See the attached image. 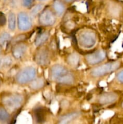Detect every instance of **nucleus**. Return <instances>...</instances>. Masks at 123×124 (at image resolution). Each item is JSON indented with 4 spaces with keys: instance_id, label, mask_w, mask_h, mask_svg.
<instances>
[{
    "instance_id": "nucleus-1",
    "label": "nucleus",
    "mask_w": 123,
    "mask_h": 124,
    "mask_svg": "<svg viewBox=\"0 0 123 124\" xmlns=\"http://www.w3.org/2000/svg\"><path fill=\"white\" fill-rule=\"evenodd\" d=\"M51 79L62 84H71L74 81V77L71 71L63 65H54L49 70Z\"/></svg>"
},
{
    "instance_id": "nucleus-2",
    "label": "nucleus",
    "mask_w": 123,
    "mask_h": 124,
    "mask_svg": "<svg viewBox=\"0 0 123 124\" xmlns=\"http://www.w3.org/2000/svg\"><path fill=\"white\" fill-rule=\"evenodd\" d=\"M36 75L37 70L36 68L33 66H27L17 73L15 79L19 84H27L36 78Z\"/></svg>"
},
{
    "instance_id": "nucleus-3",
    "label": "nucleus",
    "mask_w": 123,
    "mask_h": 124,
    "mask_svg": "<svg viewBox=\"0 0 123 124\" xmlns=\"http://www.w3.org/2000/svg\"><path fill=\"white\" fill-rule=\"evenodd\" d=\"M119 65L120 63L117 61L106 63L92 69L90 71V75L94 78L102 77L116 70L119 67Z\"/></svg>"
},
{
    "instance_id": "nucleus-4",
    "label": "nucleus",
    "mask_w": 123,
    "mask_h": 124,
    "mask_svg": "<svg viewBox=\"0 0 123 124\" xmlns=\"http://www.w3.org/2000/svg\"><path fill=\"white\" fill-rule=\"evenodd\" d=\"M24 102V97L20 94H12L5 95L1 99V104L9 110L19 108Z\"/></svg>"
},
{
    "instance_id": "nucleus-5",
    "label": "nucleus",
    "mask_w": 123,
    "mask_h": 124,
    "mask_svg": "<svg viewBox=\"0 0 123 124\" xmlns=\"http://www.w3.org/2000/svg\"><path fill=\"white\" fill-rule=\"evenodd\" d=\"M78 42L83 48H92L96 42V35L94 32L89 30L83 31L78 35Z\"/></svg>"
},
{
    "instance_id": "nucleus-6",
    "label": "nucleus",
    "mask_w": 123,
    "mask_h": 124,
    "mask_svg": "<svg viewBox=\"0 0 123 124\" xmlns=\"http://www.w3.org/2000/svg\"><path fill=\"white\" fill-rule=\"evenodd\" d=\"M17 26L21 31H26L30 30L33 26V21L31 16L24 12H20L17 16Z\"/></svg>"
},
{
    "instance_id": "nucleus-7",
    "label": "nucleus",
    "mask_w": 123,
    "mask_h": 124,
    "mask_svg": "<svg viewBox=\"0 0 123 124\" xmlns=\"http://www.w3.org/2000/svg\"><path fill=\"white\" fill-rule=\"evenodd\" d=\"M56 21L55 14L50 9H44L40 13L39 23L43 26H51L55 24Z\"/></svg>"
},
{
    "instance_id": "nucleus-8",
    "label": "nucleus",
    "mask_w": 123,
    "mask_h": 124,
    "mask_svg": "<svg viewBox=\"0 0 123 124\" xmlns=\"http://www.w3.org/2000/svg\"><path fill=\"white\" fill-rule=\"evenodd\" d=\"M106 58V53L105 51L100 50L94 53H90L86 56L85 59L87 62L91 65H96L103 61Z\"/></svg>"
},
{
    "instance_id": "nucleus-9",
    "label": "nucleus",
    "mask_w": 123,
    "mask_h": 124,
    "mask_svg": "<svg viewBox=\"0 0 123 124\" xmlns=\"http://www.w3.org/2000/svg\"><path fill=\"white\" fill-rule=\"evenodd\" d=\"M27 51V46L23 43H16L13 46L12 49V56L16 59L22 58L26 54Z\"/></svg>"
},
{
    "instance_id": "nucleus-10",
    "label": "nucleus",
    "mask_w": 123,
    "mask_h": 124,
    "mask_svg": "<svg viewBox=\"0 0 123 124\" xmlns=\"http://www.w3.org/2000/svg\"><path fill=\"white\" fill-rule=\"evenodd\" d=\"M118 99V95L114 93L108 92L101 94L98 98V102L101 105H108L114 102Z\"/></svg>"
},
{
    "instance_id": "nucleus-11",
    "label": "nucleus",
    "mask_w": 123,
    "mask_h": 124,
    "mask_svg": "<svg viewBox=\"0 0 123 124\" xmlns=\"http://www.w3.org/2000/svg\"><path fill=\"white\" fill-rule=\"evenodd\" d=\"M35 61L37 64L44 66L48 64L49 62V54L46 50H41L39 51L35 56Z\"/></svg>"
},
{
    "instance_id": "nucleus-12",
    "label": "nucleus",
    "mask_w": 123,
    "mask_h": 124,
    "mask_svg": "<svg viewBox=\"0 0 123 124\" xmlns=\"http://www.w3.org/2000/svg\"><path fill=\"white\" fill-rule=\"evenodd\" d=\"M63 0H54L53 2V10L58 16L63 15L65 11V5Z\"/></svg>"
},
{
    "instance_id": "nucleus-13",
    "label": "nucleus",
    "mask_w": 123,
    "mask_h": 124,
    "mask_svg": "<svg viewBox=\"0 0 123 124\" xmlns=\"http://www.w3.org/2000/svg\"><path fill=\"white\" fill-rule=\"evenodd\" d=\"M79 116V113L77 112H72L62 116L59 119L60 124H68L77 119Z\"/></svg>"
},
{
    "instance_id": "nucleus-14",
    "label": "nucleus",
    "mask_w": 123,
    "mask_h": 124,
    "mask_svg": "<svg viewBox=\"0 0 123 124\" xmlns=\"http://www.w3.org/2000/svg\"><path fill=\"white\" fill-rule=\"evenodd\" d=\"M7 24L8 28L10 31H14L16 28L17 19L16 15L14 12H9L7 17Z\"/></svg>"
},
{
    "instance_id": "nucleus-15",
    "label": "nucleus",
    "mask_w": 123,
    "mask_h": 124,
    "mask_svg": "<svg viewBox=\"0 0 123 124\" xmlns=\"http://www.w3.org/2000/svg\"><path fill=\"white\" fill-rule=\"evenodd\" d=\"M49 37V35L48 32L45 31V32L41 33L39 34L34 40V44L36 47H40L42 44L45 43L47 40L48 39Z\"/></svg>"
},
{
    "instance_id": "nucleus-16",
    "label": "nucleus",
    "mask_w": 123,
    "mask_h": 124,
    "mask_svg": "<svg viewBox=\"0 0 123 124\" xmlns=\"http://www.w3.org/2000/svg\"><path fill=\"white\" fill-rule=\"evenodd\" d=\"M10 119V115L8 110L2 105H0V123H6Z\"/></svg>"
},
{
    "instance_id": "nucleus-17",
    "label": "nucleus",
    "mask_w": 123,
    "mask_h": 124,
    "mask_svg": "<svg viewBox=\"0 0 123 124\" xmlns=\"http://www.w3.org/2000/svg\"><path fill=\"white\" fill-rule=\"evenodd\" d=\"M13 63V59L11 56H0V69H6L12 65Z\"/></svg>"
},
{
    "instance_id": "nucleus-18",
    "label": "nucleus",
    "mask_w": 123,
    "mask_h": 124,
    "mask_svg": "<svg viewBox=\"0 0 123 124\" xmlns=\"http://www.w3.org/2000/svg\"><path fill=\"white\" fill-rule=\"evenodd\" d=\"M29 84H30V87L31 89L36 90L41 88L44 85V81L42 78H35Z\"/></svg>"
},
{
    "instance_id": "nucleus-19",
    "label": "nucleus",
    "mask_w": 123,
    "mask_h": 124,
    "mask_svg": "<svg viewBox=\"0 0 123 124\" xmlns=\"http://www.w3.org/2000/svg\"><path fill=\"white\" fill-rule=\"evenodd\" d=\"M44 8V5L42 2L37 4L33 5L31 7L30 9V15L32 16H36L38 14H39L43 10Z\"/></svg>"
},
{
    "instance_id": "nucleus-20",
    "label": "nucleus",
    "mask_w": 123,
    "mask_h": 124,
    "mask_svg": "<svg viewBox=\"0 0 123 124\" xmlns=\"http://www.w3.org/2000/svg\"><path fill=\"white\" fill-rule=\"evenodd\" d=\"M12 37L10 34L7 31H2L0 33V46H3L8 42L10 41Z\"/></svg>"
},
{
    "instance_id": "nucleus-21",
    "label": "nucleus",
    "mask_w": 123,
    "mask_h": 124,
    "mask_svg": "<svg viewBox=\"0 0 123 124\" xmlns=\"http://www.w3.org/2000/svg\"><path fill=\"white\" fill-rule=\"evenodd\" d=\"M78 61H79V57L77 54H72L69 57L68 61L71 65H75L78 64Z\"/></svg>"
},
{
    "instance_id": "nucleus-22",
    "label": "nucleus",
    "mask_w": 123,
    "mask_h": 124,
    "mask_svg": "<svg viewBox=\"0 0 123 124\" xmlns=\"http://www.w3.org/2000/svg\"><path fill=\"white\" fill-rule=\"evenodd\" d=\"M35 0H20V4L25 8H31L34 5Z\"/></svg>"
},
{
    "instance_id": "nucleus-23",
    "label": "nucleus",
    "mask_w": 123,
    "mask_h": 124,
    "mask_svg": "<svg viewBox=\"0 0 123 124\" xmlns=\"http://www.w3.org/2000/svg\"><path fill=\"white\" fill-rule=\"evenodd\" d=\"M7 21V19L4 13L0 12V27H2L6 25Z\"/></svg>"
},
{
    "instance_id": "nucleus-24",
    "label": "nucleus",
    "mask_w": 123,
    "mask_h": 124,
    "mask_svg": "<svg viewBox=\"0 0 123 124\" xmlns=\"http://www.w3.org/2000/svg\"><path fill=\"white\" fill-rule=\"evenodd\" d=\"M116 79L119 82L123 84V70L118 73L116 75Z\"/></svg>"
},
{
    "instance_id": "nucleus-25",
    "label": "nucleus",
    "mask_w": 123,
    "mask_h": 124,
    "mask_svg": "<svg viewBox=\"0 0 123 124\" xmlns=\"http://www.w3.org/2000/svg\"><path fill=\"white\" fill-rule=\"evenodd\" d=\"M63 1L65 2H67V3H70V2H73L74 0H63Z\"/></svg>"
},
{
    "instance_id": "nucleus-26",
    "label": "nucleus",
    "mask_w": 123,
    "mask_h": 124,
    "mask_svg": "<svg viewBox=\"0 0 123 124\" xmlns=\"http://www.w3.org/2000/svg\"><path fill=\"white\" fill-rule=\"evenodd\" d=\"M35 1H38V2H45V1H47V0H35Z\"/></svg>"
},
{
    "instance_id": "nucleus-27",
    "label": "nucleus",
    "mask_w": 123,
    "mask_h": 124,
    "mask_svg": "<svg viewBox=\"0 0 123 124\" xmlns=\"http://www.w3.org/2000/svg\"><path fill=\"white\" fill-rule=\"evenodd\" d=\"M2 46H0V56H1V54H2Z\"/></svg>"
},
{
    "instance_id": "nucleus-28",
    "label": "nucleus",
    "mask_w": 123,
    "mask_h": 124,
    "mask_svg": "<svg viewBox=\"0 0 123 124\" xmlns=\"http://www.w3.org/2000/svg\"><path fill=\"white\" fill-rule=\"evenodd\" d=\"M1 78H0V86H1Z\"/></svg>"
},
{
    "instance_id": "nucleus-29",
    "label": "nucleus",
    "mask_w": 123,
    "mask_h": 124,
    "mask_svg": "<svg viewBox=\"0 0 123 124\" xmlns=\"http://www.w3.org/2000/svg\"><path fill=\"white\" fill-rule=\"evenodd\" d=\"M2 1H9V0H2Z\"/></svg>"
}]
</instances>
